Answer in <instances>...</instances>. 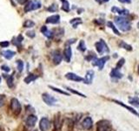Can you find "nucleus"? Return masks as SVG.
<instances>
[{"mask_svg": "<svg viewBox=\"0 0 139 131\" xmlns=\"http://www.w3.org/2000/svg\"><path fill=\"white\" fill-rule=\"evenodd\" d=\"M78 49L81 52H85L86 51V45H85V42L83 41V40H80V42H79V44L78 46Z\"/></svg>", "mask_w": 139, "mask_h": 131, "instance_id": "c756f323", "label": "nucleus"}, {"mask_svg": "<svg viewBox=\"0 0 139 131\" xmlns=\"http://www.w3.org/2000/svg\"><path fill=\"white\" fill-rule=\"evenodd\" d=\"M0 82H1V77H0Z\"/></svg>", "mask_w": 139, "mask_h": 131, "instance_id": "09e8293b", "label": "nucleus"}, {"mask_svg": "<svg viewBox=\"0 0 139 131\" xmlns=\"http://www.w3.org/2000/svg\"><path fill=\"white\" fill-rule=\"evenodd\" d=\"M95 23H97V24H104V20H95Z\"/></svg>", "mask_w": 139, "mask_h": 131, "instance_id": "37998d69", "label": "nucleus"}, {"mask_svg": "<svg viewBox=\"0 0 139 131\" xmlns=\"http://www.w3.org/2000/svg\"><path fill=\"white\" fill-rule=\"evenodd\" d=\"M130 103L131 105H134V106H136V107H137V108H139V98H137V97L130 98Z\"/></svg>", "mask_w": 139, "mask_h": 131, "instance_id": "2f4dec72", "label": "nucleus"}, {"mask_svg": "<svg viewBox=\"0 0 139 131\" xmlns=\"http://www.w3.org/2000/svg\"><path fill=\"white\" fill-rule=\"evenodd\" d=\"M24 40V36L22 34H19L18 37H14L12 39V44L18 46V48H21V43Z\"/></svg>", "mask_w": 139, "mask_h": 131, "instance_id": "6ab92c4d", "label": "nucleus"}, {"mask_svg": "<svg viewBox=\"0 0 139 131\" xmlns=\"http://www.w3.org/2000/svg\"><path fill=\"white\" fill-rule=\"evenodd\" d=\"M42 99L45 104H47L48 106H54L56 104V102L57 101V100L53 97L52 95L47 94V93H44V94H42Z\"/></svg>", "mask_w": 139, "mask_h": 131, "instance_id": "0eeeda50", "label": "nucleus"}, {"mask_svg": "<svg viewBox=\"0 0 139 131\" xmlns=\"http://www.w3.org/2000/svg\"><path fill=\"white\" fill-rule=\"evenodd\" d=\"M111 11L113 13H118L119 16H122V17L127 16L129 14V11L128 10H126V9H119L118 7H117V6L112 7Z\"/></svg>", "mask_w": 139, "mask_h": 131, "instance_id": "dca6fc26", "label": "nucleus"}, {"mask_svg": "<svg viewBox=\"0 0 139 131\" xmlns=\"http://www.w3.org/2000/svg\"><path fill=\"white\" fill-rule=\"evenodd\" d=\"M62 2V10L64 11L65 12L70 11V4L67 0H60Z\"/></svg>", "mask_w": 139, "mask_h": 131, "instance_id": "b1692460", "label": "nucleus"}, {"mask_svg": "<svg viewBox=\"0 0 139 131\" xmlns=\"http://www.w3.org/2000/svg\"><path fill=\"white\" fill-rule=\"evenodd\" d=\"M54 125H55V129H56V130L60 129L61 125H62V121H61V119H60V116H59V115L55 116Z\"/></svg>", "mask_w": 139, "mask_h": 131, "instance_id": "5701e85b", "label": "nucleus"}, {"mask_svg": "<svg viewBox=\"0 0 139 131\" xmlns=\"http://www.w3.org/2000/svg\"><path fill=\"white\" fill-rule=\"evenodd\" d=\"M109 59H110L109 56L102 57V58H100V59L95 58L92 60V65L94 66H97L99 70H103V68H104V66L105 65V63H106Z\"/></svg>", "mask_w": 139, "mask_h": 131, "instance_id": "39448f33", "label": "nucleus"}, {"mask_svg": "<svg viewBox=\"0 0 139 131\" xmlns=\"http://www.w3.org/2000/svg\"><path fill=\"white\" fill-rule=\"evenodd\" d=\"M42 6V4L40 1L38 0H32V1H30L29 3L25 6V12H30L32 11H35V10H38L40 9Z\"/></svg>", "mask_w": 139, "mask_h": 131, "instance_id": "f03ea898", "label": "nucleus"}, {"mask_svg": "<svg viewBox=\"0 0 139 131\" xmlns=\"http://www.w3.org/2000/svg\"><path fill=\"white\" fill-rule=\"evenodd\" d=\"M4 106V100H0V108Z\"/></svg>", "mask_w": 139, "mask_h": 131, "instance_id": "c03bdc74", "label": "nucleus"}, {"mask_svg": "<svg viewBox=\"0 0 139 131\" xmlns=\"http://www.w3.org/2000/svg\"><path fill=\"white\" fill-rule=\"evenodd\" d=\"M47 10H48V11H50V12H56V11L58 10V6H57L56 4H51Z\"/></svg>", "mask_w": 139, "mask_h": 131, "instance_id": "72a5a7b5", "label": "nucleus"}, {"mask_svg": "<svg viewBox=\"0 0 139 131\" xmlns=\"http://www.w3.org/2000/svg\"><path fill=\"white\" fill-rule=\"evenodd\" d=\"M0 130H1V128H0Z\"/></svg>", "mask_w": 139, "mask_h": 131, "instance_id": "603ef678", "label": "nucleus"}, {"mask_svg": "<svg viewBox=\"0 0 139 131\" xmlns=\"http://www.w3.org/2000/svg\"><path fill=\"white\" fill-rule=\"evenodd\" d=\"M137 27L139 28V22H138V24H137Z\"/></svg>", "mask_w": 139, "mask_h": 131, "instance_id": "de8ad7c7", "label": "nucleus"}, {"mask_svg": "<svg viewBox=\"0 0 139 131\" xmlns=\"http://www.w3.org/2000/svg\"><path fill=\"white\" fill-rule=\"evenodd\" d=\"M117 1H119L120 3H123V4H130L131 0H117Z\"/></svg>", "mask_w": 139, "mask_h": 131, "instance_id": "a19ab883", "label": "nucleus"}, {"mask_svg": "<svg viewBox=\"0 0 139 131\" xmlns=\"http://www.w3.org/2000/svg\"><path fill=\"white\" fill-rule=\"evenodd\" d=\"M49 87L51 89H52L53 91L55 92H57V93H59V94H64V95H67V96H70V94L69 93H67L65 91H64V90H62L60 88H57V87H53V86H49Z\"/></svg>", "mask_w": 139, "mask_h": 131, "instance_id": "bb28decb", "label": "nucleus"}, {"mask_svg": "<svg viewBox=\"0 0 139 131\" xmlns=\"http://www.w3.org/2000/svg\"><path fill=\"white\" fill-rule=\"evenodd\" d=\"M64 59L66 62H70L71 59V56H72V50L70 46H66V47L64 50Z\"/></svg>", "mask_w": 139, "mask_h": 131, "instance_id": "9b49d317", "label": "nucleus"}, {"mask_svg": "<svg viewBox=\"0 0 139 131\" xmlns=\"http://www.w3.org/2000/svg\"><path fill=\"white\" fill-rule=\"evenodd\" d=\"M13 75H14V74L10 75L9 77H7L6 81H7V85H8L9 87H12L13 85H14V82H13Z\"/></svg>", "mask_w": 139, "mask_h": 131, "instance_id": "473e14b6", "label": "nucleus"}, {"mask_svg": "<svg viewBox=\"0 0 139 131\" xmlns=\"http://www.w3.org/2000/svg\"><path fill=\"white\" fill-rule=\"evenodd\" d=\"M114 22L116 23L117 27H118L122 32H129V31L131 29V24L125 17H122V16L115 17Z\"/></svg>", "mask_w": 139, "mask_h": 131, "instance_id": "f257e3e1", "label": "nucleus"}, {"mask_svg": "<svg viewBox=\"0 0 139 131\" xmlns=\"http://www.w3.org/2000/svg\"><path fill=\"white\" fill-rule=\"evenodd\" d=\"M0 100H4V95H0Z\"/></svg>", "mask_w": 139, "mask_h": 131, "instance_id": "a18cd8bd", "label": "nucleus"}, {"mask_svg": "<svg viewBox=\"0 0 139 131\" xmlns=\"http://www.w3.org/2000/svg\"><path fill=\"white\" fill-rule=\"evenodd\" d=\"M10 45V42L9 41H1L0 42V46L2 48H5V47H8Z\"/></svg>", "mask_w": 139, "mask_h": 131, "instance_id": "4c0bfd02", "label": "nucleus"}, {"mask_svg": "<svg viewBox=\"0 0 139 131\" xmlns=\"http://www.w3.org/2000/svg\"><path fill=\"white\" fill-rule=\"evenodd\" d=\"M23 26L25 28H32V27H34V26H35V23L33 22L32 20L28 19V20H25V22H24Z\"/></svg>", "mask_w": 139, "mask_h": 131, "instance_id": "cd10ccee", "label": "nucleus"}, {"mask_svg": "<svg viewBox=\"0 0 139 131\" xmlns=\"http://www.w3.org/2000/svg\"><path fill=\"white\" fill-rule=\"evenodd\" d=\"M46 24H53V25H57V24L60 23V16L58 14H56V15H52L49 18H47L46 19Z\"/></svg>", "mask_w": 139, "mask_h": 131, "instance_id": "2eb2a0df", "label": "nucleus"}, {"mask_svg": "<svg viewBox=\"0 0 139 131\" xmlns=\"http://www.w3.org/2000/svg\"><path fill=\"white\" fill-rule=\"evenodd\" d=\"M1 69H2L3 71H4V72H7V73L10 72V70H11L9 66H6V65H3V66H1Z\"/></svg>", "mask_w": 139, "mask_h": 131, "instance_id": "58836bf2", "label": "nucleus"}, {"mask_svg": "<svg viewBox=\"0 0 139 131\" xmlns=\"http://www.w3.org/2000/svg\"><path fill=\"white\" fill-rule=\"evenodd\" d=\"M52 60L55 65H59L62 61V54L59 50H56L52 52Z\"/></svg>", "mask_w": 139, "mask_h": 131, "instance_id": "1a4fd4ad", "label": "nucleus"}, {"mask_svg": "<svg viewBox=\"0 0 139 131\" xmlns=\"http://www.w3.org/2000/svg\"><path fill=\"white\" fill-rule=\"evenodd\" d=\"M76 39H68V41L66 42V45H71V44H74L76 42Z\"/></svg>", "mask_w": 139, "mask_h": 131, "instance_id": "ea45409f", "label": "nucleus"}, {"mask_svg": "<svg viewBox=\"0 0 139 131\" xmlns=\"http://www.w3.org/2000/svg\"><path fill=\"white\" fill-rule=\"evenodd\" d=\"M37 116L34 115H30L28 116L27 119H26L25 123H26V125H27L28 127L32 128V127H34V126H35L36 122H37Z\"/></svg>", "mask_w": 139, "mask_h": 131, "instance_id": "4468645a", "label": "nucleus"}, {"mask_svg": "<svg viewBox=\"0 0 139 131\" xmlns=\"http://www.w3.org/2000/svg\"><path fill=\"white\" fill-rule=\"evenodd\" d=\"M111 78H116V79H121L123 77V73L120 72V70H119L118 68H113L111 70Z\"/></svg>", "mask_w": 139, "mask_h": 131, "instance_id": "412c9836", "label": "nucleus"}, {"mask_svg": "<svg viewBox=\"0 0 139 131\" xmlns=\"http://www.w3.org/2000/svg\"><path fill=\"white\" fill-rule=\"evenodd\" d=\"M1 53H2V56H3L4 59H12L14 57V55L16 54V52L11 51V50H5V51L2 52Z\"/></svg>", "mask_w": 139, "mask_h": 131, "instance_id": "aec40b11", "label": "nucleus"}, {"mask_svg": "<svg viewBox=\"0 0 139 131\" xmlns=\"http://www.w3.org/2000/svg\"><path fill=\"white\" fill-rule=\"evenodd\" d=\"M124 62H125V60H124V59L123 58H122L120 60L117 62V68H121L122 66H123V64H124Z\"/></svg>", "mask_w": 139, "mask_h": 131, "instance_id": "c9c22d12", "label": "nucleus"}, {"mask_svg": "<svg viewBox=\"0 0 139 131\" xmlns=\"http://www.w3.org/2000/svg\"><path fill=\"white\" fill-rule=\"evenodd\" d=\"M17 1H18V3L20 4H25L28 0H17Z\"/></svg>", "mask_w": 139, "mask_h": 131, "instance_id": "79ce46f5", "label": "nucleus"}, {"mask_svg": "<svg viewBox=\"0 0 139 131\" xmlns=\"http://www.w3.org/2000/svg\"><path fill=\"white\" fill-rule=\"evenodd\" d=\"M94 71L93 70H88L86 72V74H85V77L83 79V81H84L85 84H91L92 81H93V79H94Z\"/></svg>", "mask_w": 139, "mask_h": 131, "instance_id": "9d476101", "label": "nucleus"}, {"mask_svg": "<svg viewBox=\"0 0 139 131\" xmlns=\"http://www.w3.org/2000/svg\"><path fill=\"white\" fill-rule=\"evenodd\" d=\"M39 128L41 131H49L51 128V121L46 117H44L40 120L39 122Z\"/></svg>", "mask_w": 139, "mask_h": 131, "instance_id": "6e6552de", "label": "nucleus"}, {"mask_svg": "<svg viewBox=\"0 0 139 131\" xmlns=\"http://www.w3.org/2000/svg\"><path fill=\"white\" fill-rule=\"evenodd\" d=\"M111 125L109 121L102 120L97 122V131H111Z\"/></svg>", "mask_w": 139, "mask_h": 131, "instance_id": "423d86ee", "label": "nucleus"}, {"mask_svg": "<svg viewBox=\"0 0 139 131\" xmlns=\"http://www.w3.org/2000/svg\"><path fill=\"white\" fill-rule=\"evenodd\" d=\"M96 49H97V52L99 54H103V53H108L110 52V49L108 47L107 44L104 42V39H100L99 41L96 43Z\"/></svg>", "mask_w": 139, "mask_h": 131, "instance_id": "7ed1b4c3", "label": "nucleus"}, {"mask_svg": "<svg viewBox=\"0 0 139 131\" xmlns=\"http://www.w3.org/2000/svg\"><path fill=\"white\" fill-rule=\"evenodd\" d=\"M11 108L12 112L14 113L15 115H18L19 114L21 113V110H22V107H21L20 102L18 99L12 98L11 100Z\"/></svg>", "mask_w": 139, "mask_h": 131, "instance_id": "20e7f679", "label": "nucleus"}, {"mask_svg": "<svg viewBox=\"0 0 139 131\" xmlns=\"http://www.w3.org/2000/svg\"><path fill=\"white\" fill-rule=\"evenodd\" d=\"M65 78L70 80H72V81H76V82H81L83 80V79L82 77L76 75L74 73H67L65 74Z\"/></svg>", "mask_w": 139, "mask_h": 131, "instance_id": "f8f14e48", "label": "nucleus"}, {"mask_svg": "<svg viewBox=\"0 0 139 131\" xmlns=\"http://www.w3.org/2000/svg\"><path fill=\"white\" fill-rule=\"evenodd\" d=\"M103 1H104V2H109L110 0H103Z\"/></svg>", "mask_w": 139, "mask_h": 131, "instance_id": "49530a36", "label": "nucleus"}, {"mask_svg": "<svg viewBox=\"0 0 139 131\" xmlns=\"http://www.w3.org/2000/svg\"><path fill=\"white\" fill-rule=\"evenodd\" d=\"M26 35H27L29 38H30V39H33V38L36 36V33L34 31H28V32H26Z\"/></svg>", "mask_w": 139, "mask_h": 131, "instance_id": "e433bc0d", "label": "nucleus"}, {"mask_svg": "<svg viewBox=\"0 0 139 131\" xmlns=\"http://www.w3.org/2000/svg\"><path fill=\"white\" fill-rule=\"evenodd\" d=\"M82 126L83 128H84V129H90V128H92L93 126V121L92 119L90 117V116H87V117H85L84 119H83V122H82Z\"/></svg>", "mask_w": 139, "mask_h": 131, "instance_id": "ddd939ff", "label": "nucleus"}, {"mask_svg": "<svg viewBox=\"0 0 139 131\" xmlns=\"http://www.w3.org/2000/svg\"><path fill=\"white\" fill-rule=\"evenodd\" d=\"M17 65H18V70L19 72H22L24 70V62L23 61L20 60V59L17 60Z\"/></svg>", "mask_w": 139, "mask_h": 131, "instance_id": "f704fd0d", "label": "nucleus"}, {"mask_svg": "<svg viewBox=\"0 0 139 131\" xmlns=\"http://www.w3.org/2000/svg\"><path fill=\"white\" fill-rule=\"evenodd\" d=\"M112 101L113 102H115V103H117V104H118V105H120V106H122V107H123L124 108H126V109H128L129 111L130 112V113H132V114H134L135 115H137V116H139V114L136 112L135 109L134 108H132L131 107H129V106H127V105H125L124 103H123L122 101H117V100H112Z\"/></svg>", "mask_w": 139, "mask_h": 131, "instance_id": "f3484780", "label": "nucleus"}, {"mask_svg": "<svg viewBox=\"0 0 139 131\" xmlns=\"http://www.w3.org/2000/svg\"><path fill=\"white\" fill-rule=\"evenodd\" d=\"M41 32L44 35L45 37L48 38V39H52L53 36H54L53 32H52V31L48 30L47 26H45V25L42 26V27H41Z\"/></svg>", "mask_w": 139, "mask_h": 131, "instance_id": "a211bd4d", "label": "nucleus"}, {"mask_svg": "<svg viewBox=\"0 0 139 131\" xmlns=\"http://www.w3.org/2000/svg\"><path fill=\"white\" fill-rule=\"evenodd\" d=\"M119 46L122 47V48L127 50V51H132V47H131L130 45L126 44L124 41H121L120 43H119Z\"/></svg>", "mask_w": 139, "mask_h": 131, "instance_id": "c85d7f7f", "label": "nucleus"}, {"mask_svg": "<svg viewBox=\"0 0 139 131\" xmlns=\"http://www.w3.org/2000/svg\"><path fill=\"white\" fill-rule=\"evenodd\" d=\"M34 131H37V130H34Z\"/></svg>", "mask_w": 139, "mask_h": 131, "instance_id": "3c124183", "label": "nucleus"}, {"mask_svg": "<svg viewBox=\"0 0 139 131\" xmlns=\"http://www.w3.org/2000/svg\"><path fill=\"white\" fill-rule=\"evenodd\" d=\"M70 23H71V25H73V28H76L78 25L82 24V20H81L80 18H73V19H71V21H70Z\"/></svg>", "mask_w": 139, "mask_h": 131, "instance_id": "a878e982", "label": "nucleus"}, {"mask_svg": "<svg viewBox=\"0 0 139 131\" xmlns=\"http://www.w3.org/2000/svg\"><path fill=\"white\" fill-rule=\"evenodd\" d=\"M107 26L109 28H111V29L113 31L115 34H117V35H120V32H119V31L117 29V27L115 26V25L113 23L111 22V21H108L107 22Z\"/></svg>", "mask_w": 139, "mask_h": 131, "instance_id": "393cba45", "label": "nucleus"}, {"mask_svg": "<svg viewBox=\"0 0 139 131\" xmlns=\"http://www.w3.org/2000/svg\"><path fill=\"white\" fill-rule=\"evenodd\" d=\"M138 72H139V66H138Z\"/></svg>", "mask_w": 139, "mask_h": 131, "instance_id": "8fccbe9b", "label": "nucleus"}, {"mask_svg": "<svg viewBox=\"0 0 139 131\" xmlns=\"http://www.w3.org/2000/svg\"><path fill=\"white\" fill-rule=\"evenodd\" d=\"M65 88L68 90V91H70L71 93H72V94H76V95H79V96H81V97H86L84 94H82V93H80V92H78V91H76L75 89H73V88H71V87H65Z\"/></svg>", "mask_w": 139, "mask_h": 131, "instance_id": "7c9ffc66", "label": "nucleus"}, {"mask_svg": "<svg viewBox=\"0 0 139 131\" xmlns=\"http://www.w3.org/2000/svg\"><path fill=\"white\" fill-rule=\"evenodd\" d=\"M38 78V76L37 75H35V74H33V73H30L27 77H25V82L26 83V84H30V82H32V81H34V80H36Z\"/></svg>", "mask_w": 139, "mask_h": 131, "instance_id": "4be33fe9", "label": "nucleus"}]
</instances>
